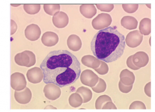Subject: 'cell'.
<instances>
[{"instance_id":"cell-1","label":"cell","mask_w":155,"mask_h":112,"mask_svg":"<svg viewBox=\"0 0 155 112\" xmlns=\"http://www.w3.org/2000/svg\"><path fill=\"white\" fill-rule=\"evenodd\" d=\"M46 84L64 87L74 83L81 74V66L76 56L67 50L50 52L40 68Z\"/></svg>"},{"instance_id":"cell-2","label":"cell","mask_w":155,"mask_h":112,"mask_svg":"<svg viewBox=\"0 0 155 112\" xmlns=\"http://www.w3.org/2000/svg\"><path fill=\"white\" fill-rule=\"evenodd\" d=\"M90 47L95 57L105 63H111L123 55L126 48L125 37L116 28L109 26L95 34Z\"/></svg>"},{"instance_id":"cell-3","label":"cell","mask_w":155,"mask_h":112,"mask_svg":"<svg viewBox=\"0 0 155 112\" xmlns=\"http://www.w3.org/2000/svg\"><path fill=\"white\" fill-rule=\"evenodd\" d=\"M15 62L19 66L30 68L35 64V54L31 51H25L15 55Z\"/></svg>"},{"instance_id":"cell-4","label":"cell","mask_w":155,"mask_h":112,"mask_svg":"<svg viewBox=\"0 0 155 112\" xmlns=\"http://www.w3.org/2000/svg\"><path fill=\"white\" fill-rule=\"evenodd\" d=\"M112 22V19L110 15L102 13L92 20V26L94 29L101 30L109 27Z\"/></svg>"},{"instance_id":"cell-5","label":"cell","mask_w":155,"mask_h":112,"mask_svg":"<svg viewBox=\"0 0 155 112\" xmlns=\"http://www.w3.org/2000/svg\"><path fill=\"white\" fill-rule=\"evenodd\" d=\"M27 81L24 74L19 72H15L11 76V86L15 91H20L26 87Z\"/></svg>"},{"instance_id":"cell-6","label":"cell","mask_w":155,"mask_h":112,"mask_svg":"<svg viewBox=\"0 0 155 112\" xmlns=\"http://www.w3.org/2000/svg\"><path fill=\"white\" fill-rule=\"evenodd\" d=\"M80 77L82 84L91 88L95 87L98 82V76L94 71L89 69L83 71Z\"/></svg>"},{"instance_id":"cell-7","label":"cell","mask_w":155,"mask_h":112,"mask_svg":"<svg viewBox=\"0 0 155 112\" xmlns=\"http://www.w3.org/2000/svg\"><path fill=\"white\" fill-rule=\"evenodd\" d=\"M143 36L139 30H134L130 32L125 38L126 44L130 48H136L141 44L143 41Z\"/></svg>"},{"instance_id":"cell-8","label":"cell","mask_w":155,"mask_h":112,"mask_svg":"<svg viewBox=\"0 0 155 112\" xmlns=\"http://www.w3.org/2000/svg\"><path fill=\"white\" fill-rule=\"evenodd\" d=\"M43 92L45 97L51 100H55L60 97L61 90L60 87L54 84H47L44 88Z\"/></svg>"},{"instance_id":"cell-9","label":"cell","mask_w":155,"mask_h":112,"mask_svg":"<svg viewBox=\"0 0 155 112\" xmlns=\"http://www.w3.org/2000/svg\"><path fill=\"white\" fill-rule=\"evenodd\" d=\"M41 31L40 27L35 24H31L27 26L25 30V35L26 38L31 41H35L40 37Z\"/></svg>"},{"instance_id":"cell-10","label":"cell","mask_w":155,"mask_h":112,"mask_svg":"<svg viewBox=\"0 0 155 112\" xmlns=\"http://www.w3.org/2000/svg\"><path fill=\"white\" fill-rule=\"evenodd\" d=\"M14 97L17 102L25 105L30 102L32 98V94L31 90L28 87H26L21 91H15Z\"/></svg>"},{"instance_id":"cell-11","label":"cell","mask_w":155,"mask_h":112,"mask_svg":"<svg viewBox=\"0 0 155 112\" xmlns=\"http://www.w3.org/2000/svg\"><path fill=\"white\" fill-rule=\"evenodd\" d=\"M28 81L33 84L40 83L43 80V73L40 68L35 67L28 70L26 74Z\"/></svg>"},{"instance_id":"cell-12","label":"cell","mask_w":155,"mask_h":112,"mask_svg":"<svg viewBox=\"0 0 155 112\" xmlns=\"http://www.w3.org/2000/svg\"><path fill=\"white\" fill-rule=\"evenodd\" d=\"M52 23L57 28H64L69 23V17L65 12L59 11L53 16Z\"/></svg>"},{"instance_id":"cell-13","label":"cell","mask_w":155,"mask_h":112,"mask_svg":"<svg viewBox=\"0 0 155 112\" xmlns=\"http://www.w3.org/2000/svg\"><path fill=\"white\" fill-rule=\"evenodd\" d=\"M149 56L148 54L143 51H139L133 55L132 61L134 65L138 68L146 66L149 62Z\"/></svg>"},{"instance_id":"cell-14","label":"cell","mask_w":155,"mask_h":112,"mask_svg":"<svg viewBox=\"0 0 155 112\" xmlns=\"http://www.w3.org/2000/svg\"><path fill=\"white\" fill-rule=\"evenodd\" d=\"M59 41V37L52 31H47L43 34L41 37V42L47 47H51L57 45Z\"/></svg>"},{"instance_id":"cell-15","label":"cell","mask_w":155,"mask_h":112,"mask_svg":"<svg viewBox=\"0 0 155 112\" xmlns=\"http://www.w3.org/2000/svg\"><path fill=\"white\" fill-rule=\"evenodd\" d=\"M120 78L121 83L127 86L133 85L135 80L134 73L127 69H124L121 71Z\"/></svg>"},{"instance_id":"cell-16","label":"cell","mask_w":155,"mask_h":112,"mask_svg":"<svg viewBox=\"0 0 155 112\" xmlns=\"http://www.w3.org/2000/svg\"><path fill=\"white\" fill-rule=\"evenodd\" d=\"M67 44L68 48L74 52L79 51L82 47V42L80 38L76 35H71L68 37Z\"/></svg>"},{"instance_id":"cell-17","label":"cell","mask_w":155,"mask_h":112,"mask_svg":"<svg viewBox=\"0 0 155 112\" xmlns=\"http://www.w3.org/2000/svg\"><path fill=\"white\" fill-rule=\"evenodd\" d=\"M81 63L85 66L95 70L99 67L101 64V61L94 56L87 55L81 58Z\"/></svg>"},{"instance_id":"cell-18","label":"cell","mask_w":155,"mask_h":112,"mask_svg":"<svg viewBox=\"0 0 155 112\" xmlns=\"http://www.w3.org/2000/svg\"><path fill=\"white\" fill-rule=\"evenodd\" d=\"M80 12L86 18L91 19L97 14V9L94 4H83L80 7Z\"/></svg>"},{"instance_id":"cell-19","label":"cell","mask_w":155,"mask_h":112,"mask_svg":"<svg viewBox=\"0 0 155 112\" xmlns=\"http://www.w3.org/2000/svg\"><path fill=\"white\" fill-rule=\"evenodd\" d=\"M121 25L127 30L136 29L138 26V21L134 17L126 16L121 19Z\"/></svg>"},{"instance_id":"cell-20","label":"cell","mask_w":155,"mask_h":112,"mask_svg":"<svg viewBox=\"0 0 155 112\" xmlns=\"http://www.w3.org/2000/svg\"><path fill=\"white\" fill-rule=\"evenodd\" d=\"M140 32L142 35H148L151 32V21L149 18H143L139 26Z\"/></svg>"},{"instance_id":"cell-21","label":"cell","mask_w":155,"mask_h":112,"mask_svg":"<svg viewBox=\"0 0 155 112\" xmlns=\"http://www.w3.org/2000/svg\"><path fill=\"white\" fill-rule=\"evenodd\" d=\"M76 93L80 95L83 99V103L86 104L91 100L92 93L91 90L85 87H80L78 88Z\"/></svg>"},{"instance_id":"cell-22","label":"cell","mask_w":155,"mask_h":112,"mask_svg":"<svg viewBox=\"0 0 155 112\" xmlns=\"http://www.w3.org/2000/svg\"><path fill=\"white\" fill-rule=\"evenodd\" d=\"M69 103L71 107L76 108L80 107L83 103V99L80 94L73 93L71 94L69 98Z\"/></svg>"},{"instance_id":"cell-23","label":"cell","mask_w":155,"mask_h":112,"mask_svg":"<svg viewBox=\"0 0 155 112\" xmlns=\"http://www.w3.org/2000/svg\"><path fill=\"white\" fill-rule=\"evenodd\" d=\"M43 7L45 12L51 16L59 12L61 9V6L59 4H44Z\"/></svg>"},{"instance_id":"cell-24","label":"cell","mask_w":155,"mask_h":112,"mask_svg":"<svg viewBox=\"0 0 155 112\" xmlns=\"http://www.w3.org/2000/svg\"><path fill=\"white\" fill-rule=\"evenodd\" d=\"M23 8L27 14L35 15L40 11L41 5L40 4H24Z\"/></svg>"},{"instance_id":"cell-25","label":"cell","mask_w":155,"mask_h":112,"mask_svg":"<svg viewBox=\"0 0 155 112\" xmlns=\"http://www.w3.org/2000/svg\"><path fill=\"white\" fill-rule=\"evenodd\" d=\"M112 101V99L108 95H104L99 97L95 102V108L96 109H102L104 105L107 102Z\"/></svg>"},{"instance_id":"cell-26","label":"cell","mask_w":155,"mask_h":112,"mask_svg":"<svg viewBox=\"0 0 155 112\" xmlns=\"http://www.w3.org/2000/svg\"><path fill=\"white\" fill-rule=\"evenodd\" d=\"M92 90L96 93H102L106 90V83L102 78H99L98 82L97 85L92 88Z\"/></svg>"},{"instance_id":"cell-27","label":"cell","mask_w":155,"mask_h":112,"mask_svg":"<svg viewBox=\"0 0 155 112\" xmlns=\"http://www.w3.org/2000/svg\"><path fill=\"white\" fill-rule=\"evenodd\" d=\"M138 7H139V5L137 4H122V7L123 8L124 11L128 14H133V13L135 12L138 10Z\"/></svg>"},{"instance_id":"cell-28","label":"cell","mask_w":155,"mask_h":112,"mask_svg":"<svg viewBox=\"0 0 155 112\" xmlns=\"http://www.w3.org/2000/svg\"><path fill=\"white\" fill-rule=\"evenodd\" d=\"M100 75H105L109 71V66L105 62L101 61V64L98 69H95Z\"/></svg>"},{"instance_id":"cell-29","label":"cell","mask_w":155,"mask_h":112,"mask_svg":"<svg viewBox=\"0 0 155 112\" xmlns=\"http://www.w3.org/2000/svg\"><path fill=\"white\" fill-rule=\"evenodd\" d=\"M97 8L99 9L101 11L109 12H111L114 8V5L112 4H96Z\"/></svg>"},{"instance_id":"cell-30","label":"cell","mask_w":155,"mask_h":112,"mask_svg":"<svg viewBox=\"0 0 155 112\" xmlns=\"http://www.w3.org/2000/svg\"><path fill=\"white\" fill-rule=\"evenodd\" d=\"M129 109H147V107L142 102L137 100L134 101L130 105Z\"/></svg>"},{"instance_id":"cell-31","label":"cell","mask_w":155,"mask_h":112,"mask_svg":"<svg viewBox=\"0 0 155 112\" xmlns=\"http://www.w3.org/2000/svg\"><path fill=\"white\" fill-rule=\"evenodd\" d=\"M119 88L121 92L124 93V94H127L132 90L133 85H130V86L125 85L122 84L121 82L120 81L119 83Z\"/></svg>"},{"instance_id":"cell-32","label":"cell","mask_w":155,"mask_h":112,"mask_svg":"<svg viewBox=\"0 0 155 112\" xmlns=\"http://www.w3.org/2000/svg\"><path fill=\"white\" fill-rule=\"evenodd\" d=\"M132 58H133V55H131V56H129L128 58H127V61H126V64H127V66L131 69L134 70H139L140 68H137V66H135L134 64V63L133 62V61H132Z\"/></svg>"},{"instance_id":"cell-33","label":"cell","mask_w":155,"mask_h":112,"mask_svg":"<svg viewBox=\"0 0 155 112\" xmlns=\"http://www.w3.org/2000/svg\"><path fill=\"white\" fill-rule=\"evenodd\" d=\"M116 105H114L112 101L107 102L106 104L104 105L102 109H117Z\"/></svg>"},{"instance_id":"cell-34","label":"cell","mask_w":155,"mask_h":112,"mask_svg":"<svg viewBox=\"0 0 155 112\" xmlns=\"http://www.w3.org/2000/svg\"><path fill=\"white\" fill-rule=\"evenodd\" d=\"M11 35H13L16 33L17 29H18V26L16 22L14 20L11 21Z\"/></svg>"},{"instance_id":"cell-35","label":"cell","mask_w":155,"mask_h":112,"mask_svg":"<svg viewBox=\"0 0 155 112\" xmlns=\"http://www.w3.org/2000/svg\"><path fill=\"white\" fill-rule=\"evenodd\" d=\"M150 88H151V83L149 82L145 85V87H144V91L145 94L149 97H151V90H150Z\"/></svg>"},{"instance_id":"cell-36","label":"cell","mask_w":155,"mask_h":112,"mask_svg":"<svg viewBox=\"0 0 155 112\" xmlns=\"http://www.w3.org/2000/svg\"><path fill=\"white\" fill-rule=\"evenodd\" d=\"M44 109H57V108L55 107H54L53 106H51V105L47 106Z\"/></svg>"},{"instance_id":"cell-37","label":"cell","mask_w":155,"mask_h":112,"mask_svg":"<svg viewBox=\"0 0 155 112\" xmlns=\"http://www.w3.org/2000/svg\"><path fill=\"white\" fill-rule=\"evenodd\" d=\"M11 5L12 6V7H19V6H20L21 5V4H11Z\"/></svg>"},{"instance_id":"cell-38","label":"cell","mask_w":155,"mask_h":112,"mask_svg":"<svg viewBox=\"0 0 155 112\" xmlns=\"http://www.w3.org/2000/svg\"><path fill=\"white\" fill-rule=\"evenodd\" d=\"M147 7H148V8H151V5H150V4H147Z\"/></svg>"}]
</instances>
